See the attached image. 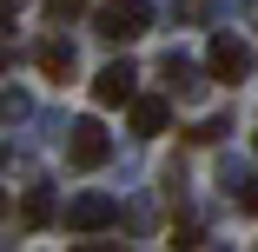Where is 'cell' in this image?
Masks as SVG:
<instances>
[{
	"instance_id": "cell-11",
	"label": "cell",
	"mask_w": 258,
	"mask_h": 252,
	"mask_svg": "<svg viewBox=\"0 0 258 252\" xmlns=\"http://www.w3.org/2000/svg\"><path fill=\"white\" fill-rule=\"evenodd\" d=\"M7 27H14V7H7V0H0V33H7Z\"/></svg>"
},
{
	"instance_id": "cell-5",
	"label": "cell",
	"mask_w": 258,
	"mask_h": 252,
	"mask_svg": "<svg viewBox=\"0 0 258 252\" xmlns=\"http://www.w3.org/2000/svg\"><path fill=\"white\" fill-rule=\"evenodd\" d=\"M133 80H139V73H133L126 60H113V67H99V80H93V99H99V107H133V93H139Z\"/></svg>"
},
{
	"instance_id": "cell-10",
	"label": "cell",
	"mask_w": 258,
	"mask_h": 252,
	"mask_svg": "<svg viewBox=\"0 0 258 252\" xmlns=\"http://www.w3.org/2000/svg\"><path fill=\"white\" fill-rule=\"evenodd\" d=\"M46 219H53V199H46V192H27V226H46Z\"/></svg>"
},
{
	"instance_id": "cell-6",
	"label": "cell",
	"mask_w": 258,
	"mask_h": 252,
	"mask_svg": "<svg viewBox=\"0 0 258 252\" xmlns=\"http://www.w3.org/2000/svg\"><path fill=\"white\" fill-rule=\"evenodd\" d=\"M172 126V99H152V93H133V133L152 139V133H166Z\"/></svg>"
},
{
	"instance_id": "cell-4",
	"label": "cell",
	"mask_w": 258,
	"mask_h": 252,
	"mask_svg": "<svg viewBox=\"0 0 258 252\" xmlns=\"http://www.w3.org/2000/svg\"><path fill=\"white\" fill-rule=\"evenodd\" d=\"M245 67H251V54H245V40H232V33H219L212 46H205V73H212V80H245Z\"/></svg>"
},
{
	"instance_id": "cell-1",
	"label": "cell",
	"mask_w": 258,
	"mask_h": 252,
	"mask_svg": "<svg viewBox=\"0 0 258 252\" xmlns=\"http://www.w3.org/2000/svg\"><path fill=\"white\" fill-rule=\"evenodd\" d=\"M93 20H99L106 40H139V33L152 27V7H146V0H99Z\"/></svg>"
},
{
	"instance_id": "cell-3",
	"label": "cell",
	"mask_w": 258,
	"mask_h": 252,
	"mask_svg": "<svg viewBox=\"0 0 258 252\" xmlns=\"http://www.w3.org/2000/svg\"><path fill=\"white\" fill-rule=\"evenodd\" d=\"M106 226H119V199H106V192H86L67 206V232H106Z\"/></svg>"
},
{
	"instance_id": "cell-2",
	"label": "cell",
	"mask_w": 258,
	"mask_h": 252,
	"mask_svg": "<svg viewBox=\"0 0 258 252\" xmlns=\"http://www.w3.org/2000/svg\"><path fill=\"white\" fill-rule=\"evenodd\" d=\"M106 153H113L106 126H99V120H80L73 139H67V166H73V173H93V166H106Z\"/></svg>"
},
{
	"instance_id": "cell-12",
	"label": "cell",
	"mask_w": 258,
	"mask_h": 252,
	"mask_svg": "<svg viewBox=\"0 0 258 252\" xmlns=\"http://www.w3.org/2000/svg\"><path fill=\"white\" fill-rule=\"evenodd\" d=\"M0 73H7V54H0Z\"/></svg>"
},
{
	"instance_id": "cell-7",
	"label": "cell",
	"mask_w": 258,
	"mask_h": 252,
	"mask_svg": "<svg viewBox=\"0 0 258 252\" xmlns=\"http://www.w3.org/2000/svg\"><path fill=\"white\" fill-rule=\"evenodd\" d=\"M33 60H40V73H46V80H67V73H73V46L40 40V46H33Z\"/></svg>"
},
{
	"instance_id": "cell-9",
	"label": "cell",
	"mask_w": 258,
	"mask_h": 252,
	"mask_svg": "<svg viewBox=\"0 0 258 252\" xmlns=\"http://www.w3.org/2000/svg\"><path fill=\"white\" fill-rule=\"evenodd\" d=\"M40 7H46V20H80L93 0H40Z\"/></svg>"
},
{
	"instance_id": "cell-8",
	"label": "cell",
	"mask_w": 258,
	"mask_h": 252,
	"mask_svg": "<svg viewBox=\"0 0 258 252\" xmlns=\"http://www.w3.org/2000/svg\"><path fill=\"white\" fill-rule=\"evenodd\" d=\"M159 73H166V86H172V93H199V73H192L185 60H166Z\"/></svg>"
}]
</instances>
